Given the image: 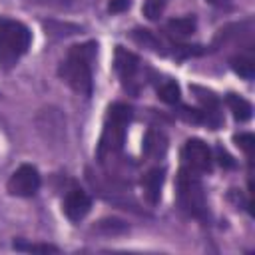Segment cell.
<instances>
[{"label": "cell", "mask_w": 255, "mask_h": 255, "mask_svg": "<svg viewBox=\"0 0 255 255\" xmlns=\"http://www.w3.org/2000/svg\"><path fill=\"white\" fill-rule=\"evenodd\" d=\"M177 199L185 213H189L197 219L207 217V201H205L203 185H201L199 177L195 175V171H191L187 167L181 169L177 175Z\"/></svg>", "instance_id": "4"}, {"label": "cell", "mask_w": 255, "mask_h": 255, "mask_svg": "<svg viewBox=\"0 0 255 255\" xmlns=\"http://www.w3.org/2000/svg\"><path fill=\"white\" fill-rule=\"evenodd\" d=\"M16 251H26V253H58L60 249L48 243H26V241H14Z\"/></svg>", "instance_id": "16"}, {"label": "cell", "mask_w": 255, "mask_h": 255, "mask_svg": "<svg viewBox=\"0 0 255 255\" xmlns=\"http://www.w3.org/2000/svg\"><path fill=\"white\" fill-rule=\"evenodd\" d=\"M161 185H163V171L161 169H151L143 175L141 187L149 203H157L161 197Z\"/></svg>", "instance_id": "10"}, {"label": "cell", "mask_w": 255, "mask_h": 255, "mask_svg": "<svg viewBox=\"0 0 255 255\" xmlns=\"http://www.w3.org/2000/svg\"><path fill=\"white\" fill-rule=\"evenodd\" d=\"M131 38H133L139 46H143V48H149V50H153V52H163L161 40H159L153 32H149V30H133Z\"/></svg>", "instance_id": "13"}, {"label": "cell", "mask_w": 255, "mask_h": 255, "mask_svg": "<svg viewBox=\"0 0 255 255\" xmlns=\"http://www.w3.org/2000/svg\"><path fill=\"white\" fill-rule=\"evenodd\" d=\"M8 193L16 197H32L40 189V173L34 165H20L8 179Z\"/></svg>", "instance_id": "5"}, {"label": "cell", "mask_w": 255, "mask_h": 255, "mask_svg": "<svg viewBox=\"0 0 255 255\" xmlns=\"http://www.w3.org/2000/svg\"><path fill=\"white\" fill-rule=\"evenodd\" d=\"M167 0H145L143 2V16L149 20H157L165 10Z\"/></svg>", "instance_id": "17"}, {"label": "cell", "mask_w": 255, "mask_h": 255, "mask_svg": "<svg viewBox=\"0 0 255 255\" xmlns=\"http://www.w3.org/2000/svg\"><path fill=\"white\" fill-rule=\"evenodd\" d=\"M131 120V110L126 104H114L108 110L106 116V124H104V131L100 137V145H98V159L106 161L116 157L122 147H124V139H126V128Z\"/></svg>", "instance_id": "2"}, {"label": "cell", "mask_w": 255, "mask_h": 255, "mask_svg": "<svg viewBox=\"0 0 255 255\" xmlns=\"http://www.w3.org/2000/svg\"><path fill=\"white\" fill-rule=\"evenodd\" d=\"M32 2V0H30ZM34 2H54V0H34Z\"/></svg>", "instance_id": "23"}, {"label": "cell", "mask_w": 255, "mask_h": 255, "mask_svg": "<svg viewBox=\"0 0 255 255\" xmlns=\"http://www.w3.org/2000/svg\"><path fill=\"white\" fill-rule=\"evenodd\" d=\"M231 68L235 70V74H239L245 80H253L255 76V62L247 56H235L231 58Z\"/></svg>", "instance_id": "14"}, {"label": "cell", "mask_w": 255, "mask_h": 255, "mask_svg": "<svg viewBox=\"0 0 255 255\" xmlns=\"http://www.w3.org/2000/svg\"><path fill=\"white\" fill-rule=\"evenodd\" d=\"M98 229L100 231H106V233H124V231H128V225L124 221L112 217V219H102L98 223Z\"/></svg>", "instance_id": "18"}, {"label": "cell", "mask_w": 255, "mask_h": 255, "mask_svg": "<svg viewBox=\"0 0 255 255\" xmlns=\"http://www.w3.org/2000/svg\"><path fill=\"white\" fill-rule=\"evenodd\" d=\"M92 207V199L86 191L74 187L68 191V195L64 197V213L70 221H82Z\"/></svg>", "instance_id": "7"}, {"label": "cell", "mask_w": 255, "mask_h": 255, "mask_svg": "<svg viewBox=\"0 0 255 255\" xmlns=\"http://www.w3.org/2000/svg\"><path fill=\"white\" fill-rule=\"evenodd\" d=\"M181 159L187 169L199 173V171H209L211 169V149L207 147L205 141L191 137L185 141L181 149Z\"/></svg>", "instance_id": "6"}, {"label": "cell", "mask_w": 255, "mask_h": 255, "mask_svg": "<svg viewBox=\"0 0 255 255\" xmlns=\"http://www.w3.org/2000/svg\"><path fill=\"white\" fill-rule=\"evenodd\" d=\"M227 106H229V110L233 112V118H235L237 122H247V120L251 118L253 108H251V104H249L245 98H241V96H237V94H229V96H227Z\"/></svg>", "instance_id": "11"}, {"label": "cell", "mask_w": 255, "mask_h": 255, "mask_svg": "<svg viewBox=\"0 0 255 255\" xmlns=\"http://www.w3.org/2000/svg\"><path fill=\"white\" fill-rule=\"evenodd\" d=\"M114 66H116V72L120 74L122 82L128 86V84L133 82V78H135V72H137V68H139V58H137L133 52H129V50H126V48H122V46H118V48H116Z\"/></svg>", "instance_id": "8"}, {"label": "cell", "mask_w": 255, "mask_h": 255, "mask_svg": "<svg viewBox=\"0 0 255 255\" xmlns=\"http://www.w3.org/2000/svg\"><path fill=\"white\" fill-rule=\"evenodd\" d=\"M96 42L72 46L60 64V76L80 96L92 94V64L96 60Z\"/></svg>", "instance_id": "1"}, {"label": "cell", "mask_w": 255, "mask_h": 255, "mask_svg": "<svg viewBox=\"0 0 255 255\" xmlns=\"http://www.w3.org/2000/svg\"><path fill=\"white\" fill-rule=\"evenodd\" d=\"M235 141H237V145L251 157V149H253V143H255L253 135H251V133H239V135H235Z\"/></svg>", "instance_id": "19"}, {"label": "cell", "mask_w": 255, "mask_h": 255, "mask_svg": "<svg viewBox=\"0 0 255 255\" xmlns=\"http://www.w3.org/2000/svg\"><path fill=\"white\" fill-rule=\"evenodd\" d=\"M167 151V137L161 129H147L145 137H143V153L149 159H163Z\"/></svg>", "instance_id": "9"}, {"label": "cell", "mask_w": 255, "mask_h": 255, "mask_svg": "<svg viewBox=\"0 0 255 255\" xmlns=\"http://www.w3.org/2000/svg\"><path fill=\"white\" fill-rule=\"evenodd\" d=\"M157 94H159V98H161L165 104H177V102H179V96H181L179 86H177L175 82H171V80L163 82V84L157 88Z\"/></svg>", "instance_id": "15"}, {"label": "cell", "mask_w": 255, "mask_h": 255, "mask_svg": "<svg viewBox=\"0 0 255 255\" xmlns=\"http://www.w3.org/2000/svg\"><path fill=\"white\" fill-rule=\"evenodd\" d=\"M209 2H213V4H217V6H223V4H229V0H209Z\"/></svg>", "instance_id": "22"}, {"label": "cell", "mask_w": 255, "mask_h": 255, "mask_svg": "<svg viewBox=\"0 0 255 255\" xmlns=\"http://www.w3.org/2000/svg\"><path fill=\"white\" fill-rule=\"evenodd\" d=\"M32 34L18 20L0 18V66L10 70L30 48Z\"/></svg>", "instance_id": "3"}, {"label": "cell", "mask_w": 255, "mask_h": 255, "mask_svg": "<svg viewBox=\"0 0 255 255\" xmlns=\"http://www.w3.org/2000/svg\"><path fill=\"white\" fill-rule=\"evenodd\" d=\"M217 157H219V163H221L223 167H233V165H235L233 157H231L223 147H217Z\"/></svg>", "instance_id": "20"}, {"label": "cell", "mask_w": 255, "mask_h": 255, "mask_svg": "<svg viewBox=\"0 0 255 255\" xmlns=\"http://www.w3.org/2000/svg\"><path fill=\"white\" fill-rule=\"evenodd\" d=\"M129 8V0H112L110 2V12H124Z\"/></svg>", "instance_id": "21"}, {"label": "cell", "mask_w": 255, "mask_h": 255, "mask_svg": "<svg viewBox=\"0 0 255 255\" xmlns=\"http://www.w3.org/2000/svg\"><path fill=\"white\" fill-rule=\"evenodd\" d=\"M195 30V18L193 16H183V18H173L167 22V32L177 36V38H183V36H189L193 34Z\"/></svg>", "instance_id": "12"}]
</instances>
